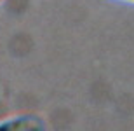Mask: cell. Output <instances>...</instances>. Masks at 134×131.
I'll list each match as a JSON object with an SVG mask.
<instances>
[{
	"label": "cell",
	"instance_id": "7a4b0ae2",
	"mask_svg": "<svg viewBox=\"0 0 134 131\" xmlns=\"http://www.w3.org/2000/svg\"><path fill=\"white\" fill-rule=\"evenodd\" d=\"M122 2H129V4H134V0H122Z\"/></svg>",
	"mask_w": 134,
	"mask_h": 131
},
{
	"label": "cell",
	"instance_id": "6da1fadb",
	"mask_svg": "<svg viewBox=\"0 0 134 131\" xmlns=\"http://www.w3.org/2000/svg\"><path fill=\"white\" fill-rule=\"evenodd\" d=\"M45 129L40 117L35 116H12L0 121V131H35Z\"/></svg>",
	"mask_w": 134,
	"mask_h": 131
},
{
	"label": "cell",
	"instance_id": "3957f363",
	"mask_svg": "<svg viewBox=\"0 0 134 131\" xmlns=\"http://www.w3.org/2000/svg\"><path fill=\"white\" fill-rule=\"evenodd\" d=\"M4 2H5V0H0V5H2V4H4Z\"/></svg>",
	"mask_w": 134,
	"mask_h": 131
}]
</instances>
